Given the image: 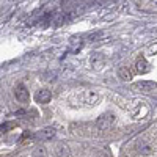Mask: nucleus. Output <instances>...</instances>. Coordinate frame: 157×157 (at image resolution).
<instances>
[{
  "label": "nucleus",
  "mask_w": 157,
  "mask_h": 157,
  "mask_svg": "<svg viewBox=\"0 0 157 157\" xmlns=\"http://www.w3.org/2000/svg\"><path fill=\"white\" fill-rule=\"evenodd\" d=\"M115 121H116V116H115L113 113H104V115H101V116L98 118L96 126H98V129H101V130H109V129L115 124Z\"/></svg>",
  "instance_id": "f257e3e1"
},
{
  "label": "nucleus",
  "mask_w": 157,
  "mask_h": 157,
  "mask_svg": "<svg viewBox=\"0 0 157 157\" xmlns=\"http://www.w3.org/2000/svg\"><path fill=\"white\" fill-rule=\"evenodd\" d=\"M55 134H57V129L55 127H44V129H41L39 132H36V140H39V141H49V140H52L55 137Z\"/></svg>",
  "instance_id": "f03ea898"
},
{
  "label": "nucleus",
  "mask_w": 157,
  "mask_h": 157,
  "mask_svg": "<svg viewBox=\"0 0 157 157\" xmlns=\"http://www.w3.org/2000/svg\"><path fill=\"white\" fill-rule=\"evenodd\" d=\"M14 94H16V99L19 101V102H29V99H30V94H29V90L25 88V85H22V83H19L16 88H14Z\"/></svg>",
  "instance_id": "7ed1b4c3"
},
{
  "label": "nucleus",
  "mask_w": 157,
  "mask_h": 157,
  "mask_svg": "<svg viewBox=\"0 0 157 157\" xmlns=\"http://www.w3.org/2000/svg\"><path fill=\"white\" fill-rule=\"evenodd\" d=\"M104 63H105V57H104L102 54H99V52L93 54V55H91V58H90V64L94 69H101L104 66Z\"/></svg>",
  "instance_id": "20e7f679"
},
{
  "label": "nucleus",
  "mask_w": 157,
  "mask_h": 157,
  "mask_svg": "<svg viewBox=\"0 0 157 157\" xmlns=\"http://www.w3.org/2000/svg\"><path fill=\"white\" fill-rule=\"evenodd\" d=\"M55 155L57 157H71V148L66 143H58L55 146Z\"/></svg>",
  "instance_id": "39448f33"
},
{
  "label": "nucleus",
  "mask_w": 157,
  "mask_h": 157,
  "mask_svg": "<svg viewBox=\"0 0 157 157\" xmlns=\"http://www.w3.org/2000/svg\"><path fill=\"white\" fill-rule=\"evenodd\" d=\"M50 99H52V93L49 90H39L38 91V94H36V102L38 104H47V102H50Z\"/></svg>",
  "instance_id": "423d86ee"
},
{
  "label": "nucleus",
  "mask_w": 157,
  "mask_h": 157,
  "mask_svg": "<svg viewBox=\"0 0 157 157\" xmlns=\"http://www.w3.org/2000/svg\"><path fill=\"white\" fill-rule=\"evenodd\" d=\"M135 90H140V91H145V93H151L152 90H155V83L154 82H138L134 85Z\"/></svg>",
  "instance_id": "0eeeda50"
},
{
  "label": "nucleus",
  "mask_w": 157,
  "mask_h": 157,
  "mask_svg": "<svg viewBox=\"0 0 157 157\" xmlns=\"http://www.w3.org/2000/svg\"><path fill=\"white\" fill-rule=\"evenodd\" d=\"M118 77H120L121 80H124V82H129L130 78H132V72H130L127 68L121 66L120 69H118Z\"/></svg>",
  "instance_id": "6e6552de"
},
{
  "label": "nucleus",
  "mask_w": 157,
  "mask_h": 157,
  "mask_svg": "<svg viewBox=\"0 0 157 157\" xmlns=\"http://www.w3.org/2000/svg\"><path fill=\"white\" fill-rule=\"evenodd\" d=\"M135 66H137V71L138 72H146L149 68V64H148V61L145 60V58H143V57H140L138 60H137V63H135Z\"/></svg>",
  "instance_id": "1a4fd4ad"
},
{
  "label": "nucleus",
  "mask_w": 157,
  "mask_h": 157,
  "mask_svg": "<svg viewBox=\"0 0 157 157\" xmlns=\"http://www.w3.org/2000/svg\"><path fill=\"white\" fill-rule=\"evenodd\" d=\"M138 149L141 151V154H151L152 149H154V146L152 145H148L146 141H140L138 143Z\"/></svg>",
  "instance_id": "9d476101"
},
{
  "label": "nucleus",
  "mask_w": 157,
  "mask_h": 157,
  "mask_svg": "<svg viewBox=\"0 0 157 157\" xmlns=\"http://www.w3.org/2000/svg\"><path fill=\"white\" fill-rule=\"evenodd\" d=\"M63 21H64V14L58 13V14H55L54 19H52V25H54V27H60V25L63 24Z\"/></svg>",
  "instance_id": "9b49d317"
},
{
  "label": "nucleus",
  "mask_w": 157,
  "mask_h": 157,
  "mask_svg": "<svg viewBox=\"0 0 157 157\" xmlns=\"http://www.w3.org/2000/svg\"><path fill=\"white\" fill-rule=\"evenodd\" d=\"M98 101H99V94L94 93V91H90V93L86 94V102H88V104H94V102H98Z\"/></svg>",
  "instance_id": "f8f14e48"
},
{
  "label": "nucleus",
  "mask_w": 157,
  "mask_h": 157,
  "mask_svg": "<svg viewBox=\"0 0 157 157\" xmlns=\"http://www.w3.org/2000/svg\"><path fill=\"white\" fill-rule=\"evenodd\" d=\"M47 155V151L44 146H38L35 151H33V157H46Z\"/></svg>",
  "instance_id": "ddd939ff"
}]
</instances>
